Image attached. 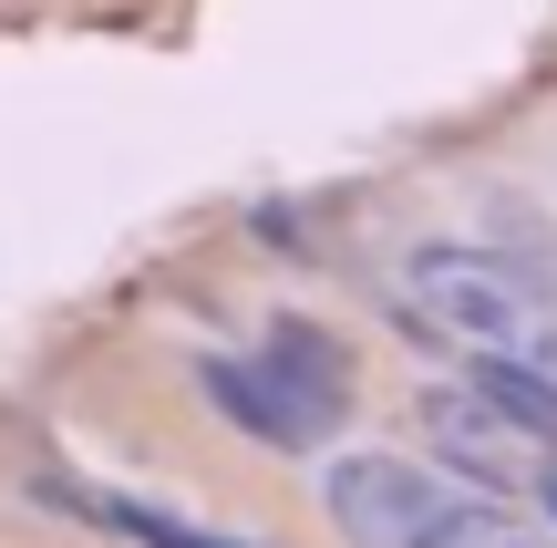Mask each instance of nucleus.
I'll use <instances>...</instances> for the list:
<instances>
[{"label": "nucleus", "instance_id": "20e7f679", "mask_svg": "<svg viewBox=\"0 0 557 548\" xmlns=\"http://www.w3.org/2000/svg\"><path fill=\"white\" fill-rule=\"evenodd\" d=\"M197 393H207V404H218L238 435H259V446H289V455L331 435V425H320V414L299 404V393L278 383L269 363H227V352H218V363H197Z\"/></svg>", "mask_w": 557, "mask_h": 548}, {"label": "nucleus", "instance_id": "423d86ee", "mask_svg": "<svg viewBox=\"0 0 557 548\" xmlns=\"http://www.w3.org/2000/svg\"><path fill=\"white\" fill-rule=\"evenodd\" d=\"M465 383L485 393V404L506 414V425H527L537 446H557V383H547V363H506V352H475V373Z\"/></svg>", "mask_w": 557, "mask_h": 548}, {"label": "nucleus", "instance_id": "39448f33", "mask_svg": "<svg viewBox=\"0 0 557 548\" xmlns=\"http://www.w3.org/2000/svg\"><path fill=\"white\" fill-rule=\"evenodd\" d=\"M259 363H269V373H278V383H289L310 414H320V425H341V414H351V352H341L331 331H310V321H278Z\"/></svg>", "mask_w": 557, "mask_h": 548}, {"label": "nucleus", "instance_id": "f03ea898", "mask_svg": "<svg viewBox=\"0 0 557 548\" xmlns=\"http://www.w3.org/2000/svg\"><path fill=\"white\" fill-rule=\"evenodd\" d=\"M444 466H413V455H341L320 476V508L351 548H413L423 528L444 517Z\"/></svg>", "mask_w": 557, "mask_h": 548}, {"label": "nucleus", "instance_id": "7ed1b4c3", "mask_svg": "<svg viewBox=\"0 0 557 548\" xmlns=\"http://www.w3.org/2000/svg\"><path fill=\"white\" fill-rule=\"evenodd\" d=\"M423 446H434L444 476H465V487H485V497L537 487V466L557 455V446H537L527 425H506L475 383H434V393H423Z\"/></svg>", "mask_w": 557, "mask_h": 548}, {"label": "nucleus", "instance_id": "f257e3e1", "mask_svg": "<svg viewBox=\"0 0 557 548\" xmlns=\"http://www.w3.org/2000/svg\"><path fill=\"white\" fill-rule=\"evenodd\" d=\"M403 301H413L423 331H444V342H465V352L547 363V301H537V280H527L517 259H496V248H475V239H423L413 259H403Z\"/></svg>", "mask_w": 557, "mask_h": 548}, {"label": "nucleus", "instance_id": "6e6552de", "mask_svg": "<svg viewBox=\"0 0 557 548\" xmlns=\"http://www.w3.org/2000/svg\"><path fill=\"white\" fill-rule=\"evenodd\" d=\"M103 517H114L124 538H145V548H248V538H218V528H186V517L145 508V497H103Z\"/></svg>", "mask_w": 557, "mask_h": 548}, {"label": "nucleus", "instance_id": "0eeeda50", "mask_svg": "<svg viewBox=\"0 0 557 548\" xmlns=\"http://www.w3.org/2000/svg\"><path fill=\"white\" fill-rule=\"evenodd\" d=\"M413 548H547V538L527 528L506 497H485V487H475V497H444V517H434Z\"/></svg>", "mask_w": 557, "mask_h": 548}, {"label": "nucleus", "instance_id": "1a4fd4ad", "mask_svg": "<svg viewBox=\"0 0 557 548\" xmlns=\"http://www.w3.org/2000/svg\"><path fill=\"white\" fill-rule=\"evenodd\" d=\"M537 497H547V517H557V455H547V466H537Z\"/></svg>", "mask_w": 557, "mask_h": 548}]
</instances>
